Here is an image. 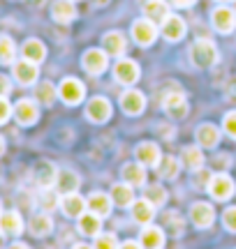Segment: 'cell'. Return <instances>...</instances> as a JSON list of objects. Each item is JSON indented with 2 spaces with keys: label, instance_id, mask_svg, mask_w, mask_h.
<instances>
[{
  "label": "cell",
  "instance_id": "obj_1",
  "mask_svg": "<svg viewBox=\"0 0 236 249\" xmlns=\"http://www.w3.org/2000/svg\"><path fill=\"white\" fill-rule=\"evenodd\" d=\"M190 58L197 67H213L220 60V51L213 39H197L190 49Z\"/></svg>",
  "mask_w": 236,
  "mask_h": 249
},
{
  "label": "cell",
  "instance_id": "obj_2",
  "mask_svg": "<svg viewBox=\"0 0 236 249\" xmlns=\"http://www.w3.org/2000/svg\"><path fill=\"white\" fill-rule=\"evenodd\" d=\"M132 37L139 46H151L157 39V26L151 18H137L132 23Z\"/></svg>",
  "mask_w": 236,
  "mask_h": 249
},
{
  "label": "cell",
  "instance_id": "obj_3",
  "mask_svg": "<svg viewBox=\"0 0 236 249\" xmlns=\"http://www.w3.org/2000/svg\"><path fill=\"white\" fill-rule=\"evenodd\" d=\"M209 194L216 198V201H227L234 194V180L229 178L227 173H218V176H211L209 180Z\"/></svg>",
  "mask_w": 236,
  "mask_h": 249
},
{
  "label": "cell",
  "instance_id": "obj_4",
  "mask_svg": "<svg viewBox=\"0 0 236 249\" xmlns=\"http://www.w3.org/2000/svg\"><path fill=\"white\" fill-rule=\"evenodd\" d=\"M58 95H60V99L65 104L77 107L83 99V95H86V88H83V83L79 79H65L60 83V88H58Z\"/></svg>",
  "mask_w": 236,
  "mask_h": 249
},
{
  "label": "cell",
  "instance_id": "obj_5",
  "mask_svg": "<svg viewBox=\"0 0 236 249\" xmlns=\"http://www.w3.org/2000/svg\"><path fill=\"white\" fill-rule=\"evenodd\" d=\"M114 76H116L118 83L132 86V83L139 81V65L135 60H130V58H120L116 62V67H114Z\"/></svg>",
  "mask_w": 236,
  "mask_h": 249
},
{
  "label": "cell",
  "instance_id": "obj_6",
  "mask_svg": "<svg viewBox=\"0 0 236 249\" xmlns=\"http://www.w3.org/2000/svg\"><path fill=\"white\" fill-rule=\"evenodd\" d=\"M81 62H83V70L88 71V74H93V76L102 74V71L107 70V65H109L107 51H102V49H88V51L83 53Z\"/></svg>",
  "mask_w": 236,
  "mask_h": 249
},
{
  "label": "cell",
  "instance_id": "obj_7",
  "mask_svg": "<svg viewBox=\"0 0 236 249\" xmlns=\"http://www.w3.org/2000/svg\"><path fill=\"white\" fill-rule=\"evenodd\" d=\"M14 118H17L19 124H23V127H30V124L37 123V118H39V108L33 99H19L17 107H14Z\"/></svg>",
  "mask_w": 236,
  "mask_h": 249
},
{
  "label": "cell",
  "instance_id": "obj_8",
  "mask_svg": "<svg viewBox=\"0 0 236 249\" xmlns=\"http://www.w3.org/2000/svg\"><path fill=\"white\" fill-rule=\"evenodd\" d=\"M86 116H88V120L91 123H107L111 118V104L109 99L104 97H93L88 104H86Z\"/></svg>",
  "mask_w": 236,
  "mask_h": 249
},
{
  "label": "cell",
  "instance_id": "obj_9",
  "mask_svg": "<svg viewBox=\"0 0 236 249\" xmlns=\"http://www.w3.org/2000/svg\"><path fill=\"white\" fill-rule=\"evenodd\" d=\"M211 21H213V28H216L218 33L229 35V33L236 28V12L229 7H218V9H213Z\"/></svg>",
  "mask_w": 236,
  "mask_h": 249
},
{
  "label": "cell",
  "instance_id": "obj_10",
  "mask_svg": "<svg viewBox=\"0 0 236 249\" xmlns=\"http://www.w3.org/2000/svg\"><path fill=\"white\" fill-rule=\"evenodd\" d=\"M162 107L172 120H181V118L188 116V102H185V97H183L181 92H169V95H164Z\"/></svg>",
  "mask_w": 236,
  "mask_h": 249
},
{
  "label": "cell",
  "instance_id": "obj_11",
  "mask_svg": "<svg viewBox=\"0 0 236 249\" xmlns=\"http://www.w3.org/2000/svg\"><path fill=\"white\" fill-rule=\"evenodd\" d=\"M135 157H137V161L144 164V166H157L160 160H162V152H160V148H157V143L144 141V143L137 145Z\"/></svg>",
  "mask_w": 236,
  "mask_h": 249
},
{
  "label": "cell",
  "instance_id": "obj_12",
  "mask_svg": "<svg viewBox=\"0 0 236 249\" xmlns=\"http://www.w3.org/2000/svg\"><path fill=\"white\" fill-rule=\"evenodd\" d=\"M33 178H35L39 189H49V187H54L56 178H58V169L51 161H37L35 171H33Z\"/></svg>",
  "mask_w": 236,
  "mask_h": 249
},
{
  "label": "cell",
  "instance_id": "obj_13",
  "mask_svg": "<svg viewBox=\"0 0 236 249\" xmlns=\"http://www.w3.org/2000/svg\"><path fill=\"white\" fill-rule=\"evenodd\" d=\"M37 76H39L37 62H30V60H26V58L14 62V79H17V83H21V86H33L37 81Z\"/></svg>",
  "mask_w": 236,
  "mask_h": 249
},
{
  "label": "cell",
  "instance_id": "obj_14",
  "mask_svg": "<svg viewBox=\"0 0 236 249\" xmlns=\"http://www.w3.org/2000/svg\"><path fill=\"white\" fill-rule=\"evenodd\" d=\"M120 108L125 111L127 116H139L146 108V97L139 90H125L120 95Z\"/></svg>",
  "mask_w": 236,
  "mask_h": 249
},
{
  "label": "cell",
  "instance_id": "obj_15",
  "mask_svg": "<svg viewBox=\"0 0 236 249\" xmlns=\"http://www.w3.org/2000/svg\"><path fill=\"white\" fill-rule=\"evenodd\" d=\"M162 35L164 39H169V42H178V39H183V35H185V21H183L181 17H176V14H169V17L162 21Z\"/></svg>",
  "mask_w": 236,
  "mask_h": 249
},
{
  "label": "cell",
  "instance_id": "obj_16",
  "mask_svg": "<svg viewBox=\"0 0 236 249\" xmlns=\"http://www.w3.org/2000/svg\"><path fill=\"white\" fill-rule=\"evenodd\" d=\"M0 233L2 235H21L23 233V219L17 210L0 213Z\"/></svg>",
  "mask_w": 236,
  "mask_h": 249
},
{
  "label": "cell",
  "instance_id": "obj_17",
  "mask_svg": "<svg viewBox=\"0 0 236 249\" xmlns=\"http://www.w3.org/2000/svg\"><path fill=\"white\" fill-rule=\"evenodd\" d=\"M190 217H192V222H195V226H199V229H209L211 224L216 222V213H213V208H211L209 203H204V201H199V203L192 205Z\"/></svg>",
  "mask_w": 236,
  "mask_h": 249
},
{
  "label": "cell",
  "instance_id": "obj_18",
  "mask_svg": "<svg viewBox=\"0 0 236 249\" xmlns=\"http://www.w3.org/2000/svg\"><path fill=\"white\" fill-rule=\"evenodd\" d=\"M86 208H88L86 198H81L77 192L74 194H63V198H60V210L67 217H81L86 213Z\"/></svg>",
  "mask_w": 236,
  "mask_h": 249
},
{
  "label": "cell",
  "instance_id": "obj_19",
  "mask_svg": "<svg viewBox=\"0 0 236 249\" xmlns=\"http://www.w3.org/2000/svg\"><path fill=\"white\" fill-rule=\"evenodd\" d=\"M102 44H104V51L109 55H120L125 53V46H127V39L123 33H118V30H111L107 35L102 37Z\"/></svg>",
  "mask_w": 236,
  "mask_h": 249
},
{
  "label": "cell",
  "instance_id": "obj_20",
  "mask_svg": "<svg viewBox=\"0 0 236 249\" xmlns=\"http://www.w3.org/2000/svg\"><path fill=\"white\" fill-rule=\"evenodd\" d=\"M218 141H220V129L216 124L204 123L197 127V143H199L201 148H216Z\"/></svg>",
  "mask_w": 236,
  "mask_h": 249
},
{
  "label": "cell",
  "instance_id": "obj_21",
  "mask_svg": "<svg viewBox=\"0 0 236 249\" xmlns=\"http://www.w3.org/2000/svg\"><path fill=\"white\" fill-rule=\"evenodd\" d=\"M132 217H135V222L139 224H151L155 217V205L148 201V198H139L132 203Z\"/></svg>",
  "mask_w": 236,
  "mask_h": 249
},
{
  "label": "cell",
  "instance_id": "obj_22",
  "mask_svg": "<svg viewBox=\"0 0 236 249\" xmlns=\"http://www.w3.org/2000/svg\"><path fill=\"white\" fill-rule=\"evenodd\" d=\"M28 229H30V233H33L35 238H44V235H49V233L54 231V219H51L46 213L33 214V219H30V224H28Z\"/></svg>",
  "mask_w": 236,
  "mask_h": 249
},
{
  "label": "cell",
  "instance_id": "obj_23",
  "mask_svg": "<svg viewBox=\"0 0 236 249\" xmlns=\"http://www.w3.org/2000/svg\"><path fill=\"white\" fill-rule=\"evenodd\" d=\"M141 245H144V249H162V245H164V231H162V229H157V226L146 224L144 231H141Z\"/></svg>",
  "mask_w": 236,
  "mask_h": 249
},
{
  "label": "cell",
  "instance_id": "obj_24",
  "mask_svg": "<svg viewBox=\"0 0 236 249\" xmlns=\"http://www.w3.org/2000/svg\"><path fill=\"white\" fill-rule=\"evenodd\" d=\"M51 17L58 23H70L74 17H77V9H74L72 0H56L54 7H51Z\"/></svg>",
  "mask_w": 236,
  "mask_h": 249
},
{
  "label": "cell",
  "instance_id": "obj_25",
  "mask_svg": "<svg viewBox=\"0 0 236 249\" xmlns=\"http://www.w3.org/2000/svg\"><path fill=\"white\" fill-rule=\"evenodd\" d=\"M102 217L95 213H83L79 217V233L83 235H91V238H98L100 235V229H102Z\"/></svg>",
  "mask_w": 236,
  "mask_h": 249
},
{
  "label": "cell",
  "instance_id": "obj_26",
  "mask_svg": "<svg viewBox=\"0 0 236 249\" xmlns=\"http://www.w3.org/2000/svg\"><path fill=\"white\" fill-rule=\"evenodd\" d=\"M144 14H146V18L160 21V23H162L164 18L169 17V5H167V0H146Z\"/></svg>",
  "mask_w": 236,
  "mask_h": 249
},
{
  "label": "cell",
  "instance_id": "obj_27",
  "mask_svg": "<svg viewBox=\"0 0 236 249\" xmlns=\"http://www.w3.org/2000/svg\"><path fill=\"white\" fill-rule=\"evenodd\" d=\"M123 178L127 185L132 187H144L146 185V166L144 164H125L123 166Z\"/></svg>",
  "mask_w": 236,
  "mask_h": 249
},
{
  "label": "cell",
  "instance_id": "obj_28",
  "mask_svg": "<svg viewBox=\"0 0 236 249\" xmlns=\"http://www.w3.org/2000/svg\"><path fill=\"white\" fill-rule=\"evenodd\" d=\"M56 189L60 194H74L79 189V176L74 171H58V178H56Z\"/></svg>",
  "mask_w": 236,
  "mask_h": 249
},
{
  "label": "cell",
  "instance_id": "obj_29",
  "mask_svg": "<svg viewBox=\"0 0 236 249\" xmlns=\"http://www.w3.org/2000/svg\"><path fill=\"white\" fill-rule=\"evenodd\" d=\"M21 53H23V58L30 62H39L46 58V46L39 42V39H26V44L21 46Z\"/></svg>",
  "mask_w": 236,
  "mask_h": 249
},
{
  "label": "cell",
  "instance_id": "obj_30",
  "mask_svg": "<svg viewBox=\"0 0 236 249\" xmlns=\"http://www.w3.org/2000/svg\"><path fill=\"white\" fill-rule=\"evenodd\" d=\"M86 203H88V210L95 214H100V217H107L111 213V198L107 194H102V192H95L86 198Z\"/></svg>",
  "mask_w": 236,
  "mask_h": 249
},
{
  "label": "cell",
  "instance_id": "obj_31",
  "mask_svg": "<svg viewBox=\"0 0 236 249\" xmlns=\"http://www.w3.org/2000/svg\"><path fill=\"white\" fill-rule=\"evenodd\" d=\"M111 201L120 208H127V205L135 203V194H132V185L127 182H118V185L111 187Z\"/></svg>",
  "mask_w": 236,
  "mask_h": 249
},
{
  "label": "cell",
  "instance_id": "obj_32",
  "mask_svg": "<svg viewBox=\"0 0 236 249\" xmlns=\"http://www.w3.org/2000/svg\"><path fill=\"white\" fill-rule=\"evenodd\" d=\"M183 164L188 166L190 171H199L204 166V155H201V148L199 145H188V148H183Z\"/></svg>",
  "mask_w": 236,
  "mask_h": 249
},
{
  "label": "cell",
  "instance_id": "obj_33",
  "mask_svg": "<svg viewBox=\"0 0 236 249\" xmlns=\"http://www.w3.org/2000/svg\"><path fill=\"white\" fill-rule=\"evenodd\" d=\"M178 171H181V160H176V157H172V155L162 157L160 164H157V173L167 180H174L176 176H178Z\"/></svg>",
  "mask_w": 236,
  "mask_h": 249
},
{
  "label": "cell",
  "instance_id": "obj_34",
  "mask_svg": "<svg viewBox=\"0 0 236 249\" xmlns=\"http://www.w3.org/2000/svg\"><path fill=\"white\" fill-rule=\"evenodd\" d=\"M164 229L172 233L174 238H178V235L185 231V219H183V214H178L176 210L164 213Z\"/></svg>",
  "mask_w": 236,
  "mask_h": 249
},
{
  "label": "cell",
  "instance_id": "obj_35",
  "mask_svg": "<svg viewBox=\"0 0 236 249\" xmlns=\"http://www.w3.org/2000/svg\"><path fill=\"white\" fill-rule=\"evenodd\" d=\"M56 95H58V90H56L54 83H49V81L39 83V86L35 88V99L39 102V104H44V107H51V104H54Z\"/></svg>",
  "mask_w": 236,
  "mask_h": 249
},
{
  "label": "cell",
  "instance_id": "obj_36",
  "mask_svg": "<svg viewBox=\"0 0 236 249\" xmlns=\"http://www.w3.org/2000/svg\"><path fill=\"white\" fill-rule=\"evenodd\" d=\"M14 58H17V46L12 42V37L0 35V62L2 65H14Z\"/></svg>",
  "mask_w": 236,
  "mask_h": 249
},
{
  "label": "cell",
  "instance_id": "obj_37",
  "mask_svg": "<svg viewBox=\"0 0 236 249\" xmlns=\"http://www.w3.org/2000/svg\"><path fill=\"white\" fill-rule=\"evenodd\" d=\"M144 194H146L144 198H148V201H151L155 208H162V205L167 203V192H164L162 185H148Z\"/></svg>",
  "mask_w": 236,
  "mask_h": 249
},
{
  "label": "cell",
  "instance_id": "obj_38",
  "mask_svg": "<svg viewBox=\"0 0 236 249\" xmlns=\"http://www.w3.org/2000/svg\"><path fill=\"white\" fill-rule=\"evenodd\" d=\"M95 249H120L118 245L116 235L114 233H107V235H98V240H95Z\"/></svg>",
  "mask_w": 236,
  "mask_h": 249
},
{
  "label": "cell",
  "instance_id": "obj_39",
  "mask_svg": "<svg viewBox=\"0 0 236 249\" xmlns=\"http://www.w3.org/2000/svg\"><path fill=\"white\" fill-rule=\"evenodd\" d=\"M39 203H42V210L44 213H49V210H54L58 203V198H56L54 192H49V189H42V196H39Z\"/></svg>",
  "mask_w": 236,
  "mask_h": 249
},
{
  "label": "cell",
  "instance_id": "obj_40",
  "mask_svg": "<svg viewBox=\"0 0 236 249\" xmlns=\"http://www.w3.org/2000/svg\"><path fill=\"white\" fill-rule=\"evenodd\" d=\"M222 222H225V226H227V231L236 233V205L225 210V214H222Z\"/></svg>",
  "mask_w": 236,
  "mask_h": 249
},
{
  "label": "cell",
  "instance_id": "obj_41",
  "mask_svg": "<svg viewBox=\"0 0 236 249\" xmlns=\"http://www.w3.org/2000/svg\"><path fill=\"white\" fill-rule=\"evenodd\" d=\"M222 127H225V132H227L232 139H236V111H229L227 116H225Z\"/></svg>",
  "mask_w": 236,
  "mask_h": 249
},
{
  "label": "cell",
  "instance_id": "obj_42",
  "mask_svg": "<svg viewBox=\"0 0 236 249\" xmlns=\"http://www.w3.org/2000/svg\"><path fill=\"white\" fill-rule=\"evenodd\" d=\"M12 113H14V108L9 107L7 97H0V124H2V123H7Z\"/></svg>",
  "mask_w": 236,
  "mask_h": 249
},
{
  "label": "cell",
  "instance_id": "obj_43",
  "mask_svg": "<svg viewBox=\"0 0 236 249\" xmlns=\"http://www.w3.org/2000/svg\"><path fill=\"white\" fill-rule=\"evenodd\" d=\"M9 92H12V83L5 74H0V97H7Z\"/></svg>",
  "mask_w": 236,
  "mask_h": 249
},
{
  "label": "cell",
  "instance_id": "obj_44",
  "mask_svg": "<svg viewBox=\"0 0 236 249\" xmlns=\"http://www.w3.org/2000/svg\"><path fill=\"white\" fill-rule=\"evenodd\" d=\"M227 99H229V102H236V79L229 81V86H227Z\"/></svg>",
  "mask_w": 236,
  "mask_h": 249
},
{
  "label": "cell",
  "instance_id": "obj_45",
  "mask_svg": "<svg viewBox=\"0 0 236 249\" xmlns=\"http://www.w3.org/2000/svg\"><path fill=\"white\" fill-rule=\"evenodd\" d=\"M120 249H144V245H139V242H135V240H127L120 245Z\"/></svg>",
  "mask_w": 236,
  "mask_h": 249
},
{
  "label": "cell",
  "instance_id": "obj_46",
  "mask_svg": "<svg viewBox=\"0 0 236 249\" xmlns=\"http://www.w3.org/2000/svg\"><path fill=\"white\" fill-rule=\"evenodd\" d=\"M172 2L176 5V7H192L197 0H172Z\"/></svg>",
  "mask_w": 236,
  "mask_h": 249
},
{
  "label": "cell",
  "instance_id": "obj_47",
  "mask_svg": "<svg viewBox=\"0 0 236 249\" xmlns=\"http://www.w3.org/2000/svg\"><path fill=\"white\" fill-rule=\"evenodd\" d=\"M7 249H30V247H28L26 242H14V245H9Z\"/></svg>",
  "mask_w": 236,
  "mask_h": 249
},
{
  "label": "cell",
  "instance_id": "obj_48",
  "mask_svg": "<svg viewBox=\"0 0 236 249\" xmlns=\"http://www.w3.org/2000/svg\"><path fill=\"white\" fill-rule=\"evenodd\" d=\"M28 2H30L33 7H42V5H44V0H28Z\"/></svg>",
  "mask_w": 236,
  "mask_h": 249
},
{
  "label": "cell",
  "instance_id": "obj_49",
  "mask_svg": "<svg viewBox=\"0 0 236 249\" xmlns=\"http://www.w3.org/2000/svg\"><path fill=\"white\" fill-rule=\"evenodd\" d=\"M72 249H95V247H91V245H83V242H79V245H74Z\"/></svg>",
  "mask_w": 236,
  "mask_h": 249
},
{
  "label": "cell",
  "instance_id": "obj_50",
  "mask_svg": "<svg viewBox=\"0 0 236 249\" xmlns=\"http://www.w3.org/2000/svg\"><path fill=\"white\" fill-rule=\"evenodd\" d=\"M2 152H5V139L0 136V155H2Z\"/></svg>",
  "mask_w": 236,
  "mask_h": 249
},
{
  "label": "cell",
  "instance_id": "obj_51",
  "mask_svg": "<svg viewBox=\"0 0 236 249\" xmlns=\"http://www.w3.org/2000/svg\"><path fill=\"white\" fill-rule=\"evenodd\" d=\"M95 2H98V5H107L109 0H95Z\"/></svg>",
  "mask_w": 236,
  "mask_h": 249
},
{
  "label": "cell",
  "instance_id": "obj_52",
  "mask_svg": "<svg viewBox=\"0 0 236 249\" xmlns=\"http://www.w3.org/2000/svg\"><path fill=\"white\" fill-rule=\"evenodd\" d=\"M218 2H229V0H218Z\"/></svg>",
  "mask_w": 236,
  "mask_h": 249
},
{
  "label": "cell",
  "instance_id": "obj_53",
  "mask_svg": "<svg viewBox=\"0 0 236 249\" xmlns=\"http://www.w3.org/2000/svg\"><path fill=\"white\" fill-rule=\"evenodd\" d=\"M234 12H236V0H234Z\"/></svg>",
  "mask_w": 236,
  "mask_h": 249
},
{
  "label": "cell",
  "instance_id": "obj_54",
  "mask_svg": "<svg viewBox=\"0 0 236 249\" xmlns=\"http://www.w3.org/2000/svg\"><path fill=\"white\" fill-rule=\"evenodd\" d=\"M0 213H2V203H0Z\"/></svg>",
  "mask_w": 236,
  "mask_h": 249
}]
</instances>
